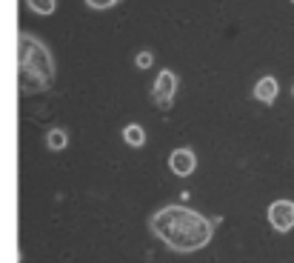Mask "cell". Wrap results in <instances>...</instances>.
<instances>
[{
	"label": "cell",
	"mask_w": 294,
	"mask_h": 263,
	"mask_svg": "<svg viewBox=\"0 0 294 263\" xmlns=\"http://www.w3.org/2000/svg\"><path fill=\"white\" fill-rule=\"evenodd\" d=\"M149 229L151 234H157L166 246L180 252V255H189V252L208 246L211 234H215V226L200 212H194L189 206H177V203L157 209L149 218Z\"/></svg>",
	"instance_id": "cell-1"
},
{
	"label": "cell",
	"mask_w": 294,
	"mask_h": 263,
	"mask_svg": "<svg viewBox=\"0 0 294 263\" xmlns=\"http://www.w3.org/2000/svg\"><path fill=\"white\" fill-rule=\"evenodd\" d=\"M55 83V60L37 37L20 35V92L40 95Z\"/></svg>",
	"instance_id": "cell-2"
},
{
	"label": "cell",
	"mask_w": 294,
	"mask_h": 263,
	"mask_svg": "<svg viewBox=\"0 0 294 263\" xmlns=\"http://www.w3.org/2000/svg\"><path fill=\"white\" fill-rule=\"evenodd\" d=\"M269 223L274 232H291L294 229V203L291 200H274L269 206Z\"/></svg>",
	"instance_id": "cell-3"
},
{
	"label": "cell",
	"mask_w": 294,
	"mask_h": 263,
	"mask_svg": "<svg viewBox=\"0 0 294 263\" xmlns=\"http://www.w3.org/2000/svg\"><path fill=\"white\" fill-rule=\"evenodd\" d=\"M174 89H177V77H174V72H172V69H163V72L157 74V81H154V89H151L154 103H157L160 109H172Z\"/></svg>",
	"instance_id": "cell-4"
},
{
	"label": "cell",
	"mask_w": 294,
	"mask_h": 263,
	"mask_svg": "<svg viewBox=\"0 0 294 263\" xmlns=\"http://www.w3.org/2000/svg\"><path fill=\"white\" fill-rule=\"evenodd\" d=\"M169 166H172V172L177 177H189L197 169V157H194L192 149H174L169 154Z\"/></svg>",
	"instance_id": "cell-5"
},
{
	"label": "cell",
	"mask_w": 294,
	"mask_h": 263,
	"mask_svg": "<svg viewBox=\"0 0 294 263\" xmlns=\"http://www.w3.org/2000/svg\"><path fill=\"white\" fill-rule=\"evenodd\" d=\"M280 95V83L274 81L272 74H265V77H260L257 83H254V97H257L260 103H265V106H272L274 100H277Z\"/></svg>",
	"instance_id": "cell-6"
},
{
	"label": "cell",
	"mask_w": 294,
	"mask_h": 263,
	"mask_svg": "<svg viewBox=\"0 0 294 263\" xmlns=\"http://www.w3.org/2000/svg\"><path fill=\"white\" fill-rule=\"evenodd\" d=\"M123 140H126L129 146H135V149L146 146V132H143V126H140V123H129L126 129H123Z\"/></svg>",
	"instance_id": "cell-7"
},
{
	"label": "cell",
	"mask_w": 294,
	"mask_h": 263,
	"mask_svg": "<svg viewBox=\"0 0 294 263\" xmlns=\"http://www.w3.org/2000/svg\"><path fill=\"white\" fill-rule=\"evenodd\" d=\"M66 143H69V135H66L63 129H49V135H46V146H49L51 152H63Z\"/></svg>",
	"instance_id": "cell-8"
},
{
	"label": "cell",
	"mask_w": 294,
	"mask_h": 263,
	"mask_svg": "<svg viewBox=\"0 0 294 263\" xmlns=\"http://www.w3.org/2000/svg\"><path fill=\"white\" fill-rule=\"evenodd\" d=\"M26 6L32 9V12H35V15H51V12H55V0H26Z\"/></svg>",
	"instance_id": "cell-9"
},
{
	"label": "cell",
	"mask_w": 294,
	"mask_h": 263,
	"mask_svg": "<svg viewBox=\"0 0 294 263\" xmlns=\"http://www.w3.org/2000/svg\"><path fill=\"white\" fill-rule=\"evenodd\" d=\"M135 63L140 66V69H149V66L154 63V55H151V51H140V55L135 58Z\"/></svg>",
	"instance_id": "cell-10"
},
{
	"label": "cell",
	"mask_w": 294,
	"mask_h": 263,
	"mask_svg": "<svg viewBox=\"0 0 294 263\" xmlns=\"http://www.w3.org/2000/svg\"><path fill=\"white\" fill-rule=\"evenodd\" d=\"M120 0H86V6L89 9H112V6H117Z\"/></svg>",
	"instance_id": "cell-11"
},
{
	"label": "cell",
	"mask_w": 294,
	"mask_h": 263,
	"mask_svg": "<svg viewBox=\"0 0 294 263\" xmlns=\"http://www.w3.org/2000/svg\"><path fill=\"white\" fill-rule=\"evenodd\" d=\"M291 92H294V89H291Z\"/></svg>",
	"instance_id": "cell-12"
}]
</instances>
